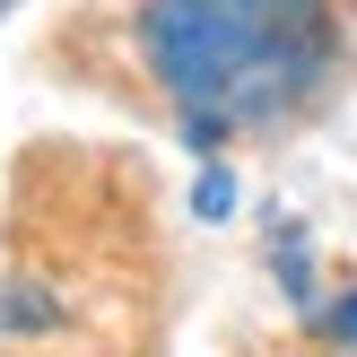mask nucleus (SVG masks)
I'll use <instances>...</instances> for the list:
<instances>
[{"instance_id": "20e7f679", "label": "nucleus", "mask_w": 357, "mask_h": 357, "mask_svg": "<svg viewBox=\"0 0 357 357\" xmlns=\"http://www.w3.org/2000/svg\"><path fill=\"white\" fill-rule=\"evenodd\" d=\"M0 9H9V0H0Z\"/></svg>"}, {"instance_id": "7ed1b4c3", "label": "nucleus", "mask_w": 357, "mask_h": 357, "mask_svg": "<svg viewBox=\"0 0 357 357\" xmlns=\"http://www.w3.org/2000/svg\"><path fill=\"white\" fill-rule=\"evenodd\" d=\"M331 331H340V340H357V296H349L340 314H331Z\"/></svg>"}, {"instance_id": "f257e3e1", "label": "nucleus", "mask_w": 357, "mask_h": 357, "mask_svg": "<svg viewBox=\"0 0 357 357\" xmlns=\"http://www.w3.org/2000/svg\"><path fill=\"white\" fill-rule=\"evenodd\" d=\"M331 0H139V61L183 105L192 149L279 122L331 79Z\"/></svg>"}, {"instance_id": "f03ea898", "label": "nucleus", "mask_w": 357, "mask_h": 357, "mask_svg": "<svg viewBox=\"0 0 357 357\" xmlns=\"http://www.w3.org/2000/svg\"><path fill=\"white\" fill-rule=\"evenodd\" d=\"M227 209H236V183L227 174H201V218H227Z\"/></svg>"}]
</instances>
